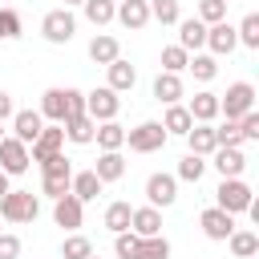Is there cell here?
<instances>
[{"mask_svg":"<svg viewBox=\"0 0 259 259\" xmlns=\"http://www.w3.org/2000/svg\"><path fill=\"white\" fill-rule=\"evenodd\" d=\"M130 231H134L138 239L162 235V214H158V206H138V210H134V219H130Z\"/></svg>","mask_w":259,"mask_h":259,"instance_id":"ac0fdd59","label":"cell"},{"mask_svg":"<svg viewBox=\"0 0 259 259\" xmlns=\"http://www.w3.org/2000/svg\"><path fill=\"white\" fill-rule=\"evenodd\" d=\"M150 20H158V24H178V20H182L178 0H150Z\"/></svg>","mask_w":259,"mask_h":259,"instance_id":"d6a6232c","label":"cell"},{"mask_svg":"<svg viewBox=\"0 0 259 259\" xmlns=\"http://www.w3.org/2000/svg\"><path fill=\"white\" fill-rule=\"evenodd\" d=\"M61 130H65V138H69V142H77V146H89V142H93V130H97V121H93L89 113H77V117H69Z\"/></svg>","mask_w":259,"mask_h":259,"instance_id":"603a6c76","label":"cell"},{"mask_svg":"<svg viewBox=\"0 0 259 259\" xmlns=\"http://www.w3.org/2000/svg\"><path fill=\"white\" fill-rule=\"evenodd\" d=\"M81 219H85V202H77L73 194H65V198H57V202H53V223H57V227L77 231V227H81Z\"/></svg>","mask_w":259,"mask_h":259,"instance_id":"5bb4252c","label":"cell"},{"mask_svg":"<svg viewBox=\"0 0 259 259\" xmlns=\"http://www.w3.org/2000/svg\"><path fill=\"white\" fill-rule=\"evenodd\" d=\"M8 190H12V186H8V174H4V170H0V198H4V194H8Z\"/></svg>","mask_w":259,"mask_h":259,"instance_id":"681fc988","label":"cell"},{"mask_svg":"<svg viewBox=\"0 0 259 259\" xmlns=\"http://www.w3.org/2000/svg\"><path fill=\"white\" fill-rule=\"evenodd\" d=\"M214 146H243V134H239V121H223L219 130H214Z\"/></svg>","mask_w":259,"mask_h":259,"instance_id":"60d3db41","label":"cell"},{"mask_svg":"<svg viewBox=\"0 0 259 259\" xmlns=\"http://www.w3.org/2000/svg\"><path fill=\"white\" fill-rule=\"evenodd\" d=\"M121 57V45H117V36H105V32H97L93 40H89V61L93 65H113Z\"/></svg>","mask_w":259,"mask_h":259,"instance_id":"d6986e66","label":"cell"},{"mask_svg":"<svg viewBox=\"0 0 259 259\" xmlns=\"http://www.w3.org/2000/svg\"><path fill=\"white\" fill-rule=\"evenodd\" d=\"M77 113H85V93L69 89V117H77Z\"/></svg>","mask_w":259,"mask_h":259,"instance_id":"7dc6e473","label":"cell"},{"mask_svg":"<svg viewBox=\"0 0 259 259\" xmlns=\"http://www.w3.org/2000/svg\"><path fill=\"white\" fill-rule=\"evenodd\" d=\"M93 142L101 146V154H105V150H121V146H125V130H121L117 121H97Z\"/></svg>","mask_w":259,"mask_h":259,"instance_id":"484cf974","label":"cell"},{"mask_svg":"<svg viewBox=\"0 0 259 259\" xmlns=\"http://www.w3.org/2000/svg\"><path fill=\"white\" fill-rule=\"evenodd\" d=\"M89 259H97V255H89Z\"/></svg>","mask_w":259,"mask_h":259,"instance_id":"f5cc1de1","label":"cell"},{"mask_svg":"<svg viewBox=\"0 0 259 259\" xmlns=\"http://www.w3.org/2000/svg\"><path fill=\"white\" fill-rule=\"evenodd\" d=\"M255 109V85L251 81H235V85H227V93L219 97V113H227L231 121H239L243 113H251Z\"/></svg>","mask_w":259,"mask_h":259,"instance_id":"3957f363","label":"cell"},{"mask_svg":"<svg viewBox=\"0 0 259 259\" xmlns=\"http://www.w3.org/2000/svg\"><path fill=\"white\" fill-rule=\"evenodd\" d=\"M40 117H49L53 125H65L69 121V89H45V97H40V109H36Z\"/></svg>","mask_w":259,"mask_h":259,"instance_id":"30bf717a","label":"cell"},{"mask_svg":"<svg viewBox=\"0 0 259 259\" xmlns=\"http://www.w3.org/2000/svg\"><path fill=\"white\" fill-rule=\"evenodd\" d=\"M235 36H239V45L259 49V16H255V12H247V16H243V24L235 28Z\"/></svg>","mask_w":259,"mask_h":259,"instance_id":"d590c367","label":"cell"},{"mask_svg":"<svg viewBox=\"0 0 259 259\" xmlns=\"http://www.w3.org/2000/svg\"><path fill=\"white\" fill-rule=\"evenodd\" d=\"M61 146H65V130H61V125H45V130L36 134V142H32L28 158H32V162H45V158L61 154Z\"/></svg>","mask_w":259,"mask_h":259,"instance_id":"8fae6325","label":"cell"},{"mask_svg":"<svg viewBox=\"0 0 259 259\" xmlns=\"http://www.w3.org/2000/svg\"><path fill=\"white\" fill-rule=\"evenodd\" d=\"M138 243H142V239H138L134 231H121V235L113 239V251H117V259H138Z\"/></svg>","mask_w":259,"mask_h":259,"instance_id":"b9f144b4","label":"cell"},{"mask_svg":"<svg viewBox=\"0 0 259 259\" xmlns=\"http://www.w3.org/2000/svg\"><path fill=\"white\" fill-rule=\"evenodd\" d=\"M0 259H20V239L16 235H0Z\"/></svg>","mask_w":259,"mask_h":259,"instance_id":"bcb514c9","label":"cell"},{"mask_svg":"<svg viewBox=\"0 0 259 259\" xmlns=\"http://www.w3.org/2000/svg\"><path fill=\"white\" fill-rule=\"evenodd\" d=\"M117 20H121L130 32L146 28V24H150V0H121V4H117Z\"/></svg>","mask_w":259,"mask_h":259,"instance_id":"e0dca14e","label":"cell"},{"mask_svg":"<svg viewBox=\"0 0 259 259\" xmlns=\"http://www.w3.org/2000/svg\"><path fill=\"white\" fill-rule=\"evenodd\" d=\"M198 227H202V235H206V239L227 243V239H231V231H235V214H227V210H219V206H206V210L198 214Z\"/></svg>","mask_w":259,"mask_h":259,"instance_id":"52a82bcc","label":"cell"},{"mask_svg":"<svg viewBox=\"0 0 259 259\" xmlns=\"http://www.w3.org/2000/svg\"><path fill=\"white\" fill-rule=\"evenodd\" d=\"M198 20L210 28L219 20H227V0H198Z\"/></svg>","mask_w":259,"mask_h":259,"instance_id":"74e56055","label":"cell"},{"mask_svg":"<svg viewBox=\"0 0 259 259\" xmlns=\"http://www.w3.org/2000/svg\"><path fill=\"white\" fill-rule=\"evenodd\" d=\"M227 243H231V255H235V259H251V255L259 251V235H255V231H231Z\"/></svg>","mask_w":259,"mask_h":259,"instance_id":"f546056e","label":"cell"},{"mask_svg":"<svg viewBox=\"0 0 259 259\" xmlns=\"http://www.w3.org/2000/svg\"><path fill=\"white\" fill-rule=\"evenodd\" d=\"M40 174H45V178H73V166H69L65 154H53V158L40 162Z\"/></svg>","mask_w":259,"mask_h":259,"instance_id":"f35d334b","label":"cell"},{"mask_svg":"<svg viewBox=\"0 0 259 259\" xmlns=\"http://www.w3.org/2000/svg\"><path fill=\"white\" fill-rule=\"evenodd\" d=\"M81 8H85V20H89V24H97V28H101V24H109V20L117 16V4H113V0H85Z\"/></svg>","mask_w":259,"mask_h":259,"instance_id":"4dcf8cb0","label":"cell"},{"mask_svg":"<svg viewBox=\"0 0 259 259\" xmlns=\"http://www.w3.org/2000/svg\"><path fill=\"white\" fill-rule=\"evenodd\" d=\"M130 219H134V206H130V202H109V206H105V227H109L113 235L130 231Z\"/></svg>","mask_w":259,"mask_h":259,"instance_id":"f1b7e54d","label":"cell"},{"mask_svg":"<svg viewBox=\"0 0 259 259\" xmlns=\"http://www.w3.org/2000/svg\"><path fill=\"white\" fill-rule=\"evenodd\" d=\"M0 138H4V130H0Z\"/></svg>","mask_w":259,"mask_h":259,"instance_id":"db71d44e","label":"cell"},{"mask_svg":"<svg viewBox=\"0 0 259 259\" xmlns=\"http://www.w3.org/2000/svg\"><path fill=\"white\" fill-rule=\"evenodd\" d=\"M0 235H4V227H0Z\"/></svg>","mask_w":259,"mask_h":259,"instance_id":"816d5d0a","label":"cell"},{"mask_svg":"<svg viewBox=\"0 0 259 259\" xmlns=\"http://www.w3.org/2000/svg\"><path fill=\"white\" fill-rule=\"evenodd\" d=\"M89 255H93V243L85 235H69L61 243V259H89Z\"/></svg>","mask_w":259,"mask_h":259,"instance_id":"e575fe53","label":"cell"},{"mask_svg":"<svg viewBox=\"0 0 259 259\" xmlns=\"http://www.w3.org/2000/svg\"><path fill=\"white\" fill-rule=\"evenodd\" d=\"M186 61H190L186 49H178V45H166V49H162V73H182Z\"/></svg>","mask_w":259,"mask_h":259,"instance_id":"8d00e7d4","label":"cell"},{"mask_svg":"<svg viewBox=\"0 0 259 259\" xmlns=\"http://www.w3.org/2000/svg\"><path fill=\"white\" fill-rule=\"evenodd\" d=\"M69 194H73L77 202H93V198L101 194V178H97L93 170H81V174L69 178Z\"/></svg>","mask_w":259,"mask_h":259,"instance_id":"ffe728a7","label":"cell"},{"mask_svg":"<svg viewBox=\"0 0 259 259\" xmlns=\"http://www.w3.org/2000/svg\"><path fill=\"white\" fill-rule=\"evenodd\" d=\"M251 202H255V198H251V186H247L243 178H223L219 190H214V206L227 210V214H243Z\"/></svg>","mask_w":259,"mask_h":259,"instance_id":"7a4b0ae2","label":"cell"},{"mask_svg":"<svg viewBox=\"0 0 259 259\" xmlns=\"http://www.w3.org/2000/svg\"><path fill=\"white\" fill-rule=\"evenodd\" d=\"M186 69L194 73V81H214V73H219V61H214L210 53H194V57L186 61Z\"/></svg>","mask_w":259,"mask_h":259,"instance_id":"1f68e13d","label":"cell"},{"mask_svg":"<svg viewBox=\"0 0 259 259\" xmlns=\"http://www.w3.org/2000/svg\"><path fill=\"white\" fill-rule=\"evenodd\" d=\"M93 174L101 178V186H105V182H117V178L125 174V158H121L117 150H105V154L97 158V166H93Z\"/></svg>","mask_w":259,"mask_h":259,"instance_id":"cb8c5ba5","label":"cell"},{"mask_svg":"<svg viewBox=\"0 0 259 259\" xmlns=\"http://www.w3.org/2000/svg\"><path fill=\"white\" fill-rule=\"evenodd\" d=\"M20 28H24V24H20V16H16L12 8H0V40H16V36H20Z\"/></svg>","mask_w":259,"mask_h":259,"instance_id":"7bdbcfd3","label":"cell"},{"mask_svg":"<svg viewBox=\"0 0 259 259\" xmlns=\"http://www.w3.org/2000/svg\"><path fill=\"white\" fill-rule=\"evenodd\" d=\"M186 142H190V154H198V158H206V154H214L219 146H214V125H190V134H186Z\"/></svg>","mask_w":259,"mask_h":259,"instance_id":"4316f807","label":"cell"},{"mask_svg":"<svg viewBox=\"0 0 259 259\" xmlns=\"http://www.w3.org/2000/svg\"><path fill=\"white\" fill-rule=\"evenodd\" d=\"M105 69H109V89H113V93H125V89H134V81H138V69H134L130 61H121V57H117V61H113V65H105Z\"/></svg>","mask_w":259,"mask_h":259,"instance_id":"d4e9b609","label":"cell"},{"mask_svg":"<svg viewBox=\"0 0 259 259\" xmlns=\"http://www.w3.org/2000/svg\"><path fill=\"white\" fill-rule=\"evenodd\" d=\"M190 113H186V105H166V117H162V130L166 134H178V138H186L190 134Z\"/></svg>","mask_w":259,"mask_h":259,"instance_id":"83f0119b","label":"cell"},{"mask_svg":"<svg viewBox=\"0 0 259 259\" xmlns=\"http://www.w3.org/2000/svg\"><path fill=\"white\" fill-rule=\"evenodd\" d=\"M117 109H121V97H117L109 85H101V89L85 93V113H89L93 121H113V117H117Z\"/></svg>","mask_w":259,"mask_h":259,"instance_id":"8992f818","label":"cell"},{"mask_svg":"<svg viewBox=\"0 0 259 259\" xmlns=\"http://www.w3.org/2000/svg\"><path fill=\"white\" fill-rule=\"evenodd\" d=\"M178 97H182V77H178V73H158V77H154V101L178 105Z\"/></svg>","mask_w":259,"mask_h":259,"instance_id":"7402d4cb","label":"cell"},{"mask_svg":"<svg viewBox=\"0 0 259 259\" xmlns=\"http://www.w3.org/2000/svg\"><path fill=\"white\" fill-rule=\"evenodd\" d=\"M146 198H150V206H170L178 198V178L174 174H150L146 178Z\"/></svg>","mask_w":259,"mask_h":259,"instance_id":"9c48e42d","label":"cell"},{"mask_svg":"<svg viewBox=\"0 0 259 259\" xmlns=\"http://www.w3.org/2000/svg\"><path fill=\"white\" fill-rule=\"evenodd\" d=\"M202 170H206V158H198V154H186V158L178 162V178H182V182H198Z\"/></svg>","mask_w":259,"mask_h":259,"instance_id":"ab89813d","label":"cell"},{"mask_svg":"<svg viewBox=\"0 0 259 259\" xmlns=\"http://www.w3.org/2000/svg\"><path fill=\"white\" fill-rule=\"evenodd\" d=\"M227 4H231V0H227Z\"/></svg>","mask_w":259,"mask_h":259,"instance_id":"11a10c76","label":"cell"},{"mask_svg":"<svg viewBox=\"0 0 259 259\" xmlns=\"http://www.w3.org/2000/svg\"><path fill=\"white\" fill-rule=\"evenodd\" d=\"M239 134H243V142H255V138H259V113H255V109L239 117Z\"/></svg>","mask_w":259,"mask_h":259,"instance_id":"ee69618b","label":"cell"},{"mask_svg":"<svg viewBox=\"0 0 259 259\" xmlns=\"http://www.w3.org/2000/svg\"><path fill=\"white\" fill-rule=\"evenodd\" d=\"M40 190L57 202V198H65V194H69V178H40Z\"/></svg>","mask_w":259,"mask_h":259,"instance_id":"f6af8a7d","label":"cell"},{"mask_svg":"<svg viewBox=\"0 0 259 259\" xmlns=\"http://www.w3.org/2000/svg\"><path fill=\"white\" fill-rule=\"evenodd\" d=\"M138 259H170V243L166 235H150L138 243Z\"/></svg>","mask_w":259,"mask_h":259,"instance_id":"836d02e7","label":"cell"},{"mask_svg":"<svg viewBox=\"0 0 259 259\" xmlns=\"http://www.w3.org/2000/svg\"><path fill=\"white\" fill-rule=\"evenodd\" d=\"M28 146L24 142H16V138H0V170L12 178V174H24L28 170Z\"/></svg>","mask_w":259,"mask_h":259,"instance_id":"ba28073f","label":"cell"},{"mask_svg":"<svg viewBox=\"0 0 259 259\" xmlns=\"http://www.w3.org/2000/svg\"><path fill=\"white\" fill-rule=\"evenodd\" d=\"M36 214H40V202H36L32 190H8L0 198V219L4 223H32Z\"/></svg>","mask_w":259,"mask_h":259,"instance_id":"6da1fadb","label":"cell"},{"mask_svg":"<svg viewBox=\"0 0 259 259\" xmlns=\"http://www.w3.org/2000/svg\"><path fill=\"white\" fill-rule=\"evenodd\" d=\"M40 32H45V40H49V45H69V40H73V32H77V16H73L69 8H53V12H45Z\"/></svg>","mask_w":259,"mask_h":259,"instance_id":"277c9868","label":"cell"},{"mask_svg":"<svg viewBox=\"0 0 259 259\" xmlns=\"http://www.w3.org/2000/svg\"><path fill=\"white\" fill-rule=\"evenodd\" d=\"M235 45H239V36H235V28H231L227 20H219V24L206 28V49H210V57H231Z\"/></svg>","mask_w":259,"mask_h":259,"instance_id":"7c38bea8","label":"cell"},{"mask_svg":"<svg viewBox=\"0 0 259 259\" xmlns=\"http://www.w3.org/2000/svg\"><path fill=\"white\" fill-rule=\"evenodd\" d=\"M166 130H162V121H142V125H134L130 134H125V142H130V150L134 154H154V150H162L166 146Z\"/></svg>","mask_w":259,"mask_h":259,"instance_id":"5b68a950","label":"cell"},{"mask_svg":"<svg viewBox=\"0 0 259 259\" xmlns=\"http://www.w3.org/2000/svg\"><path fill=\"white\" fill-rule=\"evenodd\" d=\"M214 170H219L223 178H239V174L247 170L243 146H219V150H214Z\"/></svg>","mask_w":259,"mask_h":259,"instance_id":"4fadbf2b","label":"cell"},{"mask_svg":"<svg viewBox=\"0 0 259 259\" xmlns=\"http://www.w3.org/2000/svg\"><path fill=\"white\" fill-rule=\"evenodd\" d=\"M12 113H16V109H12V97L0 89V121H4V117H12Z\"/></svg>","mask_w":259,"mask_h":259,"instance_id":"c3c4849f","label":"cell"},{"mask_svg":"<svg viewBox=\"0 0 259 259\" xmlns=\"http://www.w3.org/2000/svg\"><path fill=\"white\" fill-rule=\"evenodd\" d=\"M73 4H85V0H65V8H73Z\"/></svg>","mask_w":259,"mask_h":259,"instance_id":"f907efd6","label":"cell"},{"mask_svg":"<svg viewBox=\"0 0 259 259\" xmlns=\"http://www.w3.org/2000/svg\"><path fill=\"white\" fill-rule=\"evenodd\" d=\"M206 45V24L198 20V16H190V20H178V49H202Z\"/></svg>","mask_w":259,"mask_h":259,"instance_id":"44dd1931","label":"cell"},{"mask_svg":"<svg viewBox=\"0 0 259 259\" xmlns=\"http://www.w3.org/2000/svg\"><path fill=\"white\" fill-rule=\"evenodd\" d=\"M12 130H16V142L32 146V142H36V134L45 130V117H40L36 109H16V113H12Z\"/></svg>","mask_w":259,"mask_h":259,"instance_id":"2e32d148","label":"cell"},{"mask_svg":"<svg viewBox=\"0 0 259 259\" xmlns=\"http://www.w3.org/2000/svg\"><path fill=\"white\" fill-rule=\"evenodd\" d=\"M186 113H190V121H198V125H210V121L219 117V93H210V89L194 93V97H190V105H186Z\"/></svg>","mask_w":259,"mask_h":259,"instance_id":"9a60e30c","label":"cell"}]
</instances>
